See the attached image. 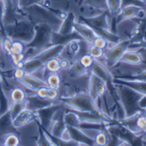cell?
Instances as JSON below:
<instances>
[{
    "label": "cell",
    "instance_id": "cell-1",
    "mask_svg": "<svg viewBox=\"0 0 146 146\" xmlns=\"http://www.w3.org/2000/svg\"><path fill=\"white\" fill-rule=\"evenodd\" d=\"M115 86L118 101L124 110L125 117H130L145 111L139 106V102L144 95L123 85L115 84Z\"/></svg>",
    "mask_w": 146,
    "mask_h": 146
},
{
    "label": "cell",
    "instance_id": "cell-2",
    "mask_svg": "<svg viewBox=\"0 0 146 146\" xmlns=\"http://www.w3.org/2000/svg\"><path fill=\"white\" fill-rule=\"evenodd\" d=\"M5 33L11 40H19L27 44L30 42L35 33V24L27 20L17 21L12 25L4 26Z\"/></svg>",
    "mask_w": 146,
    "mask_h": 146
},
{
    "label": "cell",
    "instance_id": "cell-3",
    "mask_svg": "<svg viewBox=\"0 0 146 146\" xmlns=\"http://www.w3.org/2000/svg\"><path fill=\"white\" fill-rule=\"evenodd\" d=\"M60 101L75 110L89 111L99 115H106L101 110V109L98 108L95 101L89 94L81 93L69 98H62Z\"/></svg>",
    "mask_w": 146,
    "mask_h": 146
},
{
    "label": "cell",
    "instance_id": "cell-4",
    "mask_svg": "<svg viewBox=\"0 0 146 146\" xmlns=\"http://www.w3.org/2000/svg\"><path fill=\"white\" fill-rule=\"evenodd\" d=\"M53 32L52 27L44 22H39L35 24V33L33 39L25 44L26 49L33 50H44L51 46V33Z\"/></svg>",
    "mask_w": 146,
    "mask_h": 146
},
{
    "label": "cell",
    "instance_id": "cell-5",
    "mask_svg": "<svg viewBox=\"0 0 146 146\" xmlns=\"http://www.w3.org/2000/svg\"><path fill=\"white\" fill-rule=\"evenodd\" d=\"M24 9L27 11L28 15H30L32 17L35 18L38 21V23L39 22H44L50 25L52 29L55 27V28L59 29L62 20L57 15L55 11H51L43 5L40 4H33L31 6H28L27 8H24Z\"/></svg>",
    "mask_w": 146,
    "mask_h": 146
},
{
    "label": "cell",
    "instance_id": "cell-6",
    "mask_svg": "<svg viewBox=\"0 0 146 146\" xmlns=\"http://www.w3.org/2000/svg\"><path fill=\"white\" fill-rule=\"evenodd\" d=\"M129 45L130 39H126L115 44L113 47L110 48L106 52H104L106 65L108 67H113L118 62H120L122 55L128 49Z\"/></svg>",
    "mask_w": 146,
    "mask_h": 146
},
{
    "label": "cell",
    "instance_id": "cell-7",
    "mask_svg": "<svg viewBox=\"0 0 146 146\" xmlns=\"http://www.w3.org/2000/svg\"><path fill=\"white\" fill-rule=\"evenodd\" d=\"M61 109H62L61 105L54 104H52L50 106L43 108V109L38 110V111H36L38 118L39 120V122H40V124L42 125V127L44 128L47 129L50 127V122H51L52 119L54 118L55 115Z\"/></svg>",
    "mask_w": 146,
    "mask_h": 146
},
{
    "label": "cell",
    "instance_id": "cell-8",
    "mask_svg": "<svg viewBox=\"0 0 146 146\" xmlns=\"http://www.w3.org/2000/svg\"><path fill=\"white\" fill-rule=\"evenodd\" d=\"M54 104H56L55 100H51L49 98H42L37 95L31 96L27 97L25 99V109L36 112L38 110L50 106Z\"/></svg>",
    "mask_w": 146,
    "mask_h": 146
},
{
    "label": "cell",
    "instance_id": "cell-9",
    "mask_svg": "<svg viewBox=\"0 0 146 146\" xmlns=\"http://www.w3.org/2000/svg\"><path fill=\"white\" fill-rule=\"evenodd\" d=\"M80 22H83L88 26H94L102 28H107L110 29V22H109V16L107 14V11L99 13L96 15L90 16V17H80Z\"/></svg>",
    "mask_w": 146,
    "mask_h": 146
},
{
    "label": "cell",
    "instance_id": "cell-10",
    "mask_svg": "<svg viewBox=\"0 0 146 146\" xmlns=\"http://www.w3.org/2000/svg\"><path fill=\"white\" fill-rule=\"evenodd\" d=\"M145 9L143 7L137 5V4H127L122 6L120 12L118 13L119 15V21L133 19V18H141V14L145 13Z\"/></svg>",
    "mask_w": 146,
    "mask_h": 146
},
{
    "label": "cell",
    "instance_id": "cell-11",
    "mask_svg": "<svg viewBox=\"0 0 146 146\" xmlns=\"http://www.w3.org/2000/svg\"><path fill=\"white\" fill-rule=\"evenodd\" d=\"M67 129L69 133L71 139L77 143L78 145H95L94 139L87 136L85 133H83V130L70 126H67Z\"/></svg>",
    "mask_w": 146,
    "mask_h": 146
},
{
    "label": "cell",
    "instance_id": "cell-12",
    "mask_svg": "<svg viewBox=\"0 0 146 146\" xmlns=\"http://www.w3.org/2000/svg\"><path fill=\"white\" fill-rule=\"evenodd\" d=\"M80 39H83L82 37L75 30L72 33H66V34H62V33H60L58 32L53 31L51 33V38H50V41H51L52 45L62 44V45H65V46L72 41L80 40Z\"/></svg>",
    "mask_w": 146,
    "mask_h": 146
},
{
    "label": "cell",
    "instance_id": "cell-13",
    "mask_svg": "<svg viewBox=\"0 0 146 146\" xmlns=\"http://www.w3.org/2000/svg\"><path fill=\"white\" fill-rule=\"evenodd\" d=\"M15 0H3V25H12L17 21V12Z\"/></svg>",
    "mask_w": 146,
    "mask_h": 146
},
{
    "label": "cell",
    "instance_id": "cell-14",
    "mask_svg": "<svg viewBox=\"0 0 146 146\" xmlns=\"http://www.w3.org/2000/svg\"><path fill=\"white\" fill-rule=\"evenodd\" d=\"M91 70H92V74H95L96 76H98L99 79L103 80L106 85H110L113 83V75L111 74V73L108 70V68L103 65L98 60H94L92 67H91Z\"/></svg>",
    "mask_w": 146,
    "mask_h": 146
},
{
    "label": "cell",
    "instance_id": "cell-15",
    "mask_svg": "<svg viewBox=\"0 0 146 146\" xmlns=\"http://www.w3.org/2000/svg\"><path fill=\"white\" fill-rule=\"evenodd\" d=\"M38 115L37 113L27 109H24L14 120H13V125L14 127L17 129L20 127H22L26 125H27L28 123L32 122V121H35L36 120H38Z\"/></svg>",
    "mask_w": 146,
    "mask_h": 146
},
{
    "label": "cell",
    "instance_id": "cell-16",
    "mask_svg": "<svg viewBox=\"0 0 146 146\" xmlns=\"http://www.w3.org/2000/svg\"><path fill=\"white\" fill-rule=\"evenodd\" d=\"M64 48H65V45H62V44L51 45V46L44 49L41 52H39L38 55H35L33 57L38 58L41 61H43L44 63H45L47 61H49L52 58H56L60 54H62Z\"/></svg>",
    "mask_w": 146,
    "mask_h": 146
},
{
    "label": "cell",
    "instance_id": "cell-17",
    "mask_svg": "<svg viewBox=\"0 0 146 146\" xmlns=\"http://www.w3.org/2000/svg\"><path fill=\"white\" fill-rule=\"evenodd\" d=\"M113 83L120 84L126 86L142 95H146V81L144 80H124V79H118L114 78Z\"/></svg>",
    "mask_w": 146,
    "mask_h": 146
},
{
    "label": "cell",
    "instance_id": "cell-18",
    "mask_svg": "<svg viewBox=\"0 0 146 146\" xmlns=\"http://www.w3.org/2000/svg\"><path fill=\"white\" fill-rule=\"evenodd\" d=\"M18 81L22 84L23 86H25L26 87H27L28 89L32 90V91H37L38 88L45 86V87H49L47 83L38 78H36L33 75H31L30 74H26L22 78H21L20 80H18Z\"/></svg>",
    "mask_w": 146,
    "mask_h": 146
},
{
    "label": "cell",
    "instance_id": "cell-19",
    "mask_svg": "<svg viewBox=\"0 0 146 146\" xmlns=\"http://www.w3.org/2000/svg\"><path fill=\"white\" fill-rule=\"evenodd\" d=\"M74 29L82 37L83 39L87 41L90 44H92L93 40L97 37V34L95 32L86 24L83 22H76L74 23Z\"/></svg>",
    "mask_w": 146,
    "mask_h": 146
},
{
    "label": "cell",
    "instance_id": "cell-20",
    "mask_svg": "<svg viewBox=\"0 0 146 146\" xmlns=\"http://www.w3.org/2000/svg\"><path fill=\"white\" fill-rule=\"evenodd\" d=\"M15 127L13 125V119L10 112L8 110L0 115V134H8L15 132Z\"/></svg>",
    "mask_w": 146,
    "mask_h": 146
},
{
    "label": "cell",
    "instance_id": "cell-21",
    "mask_svg": "<svg viewBox=\"0 0 146 146\" xmlns=\"http://www.w3.org/2000/svg\"><path fill=\"white\" fill-rule=\"evenodd\" d=\"M75 21V15L73 12H68L66 17L62 20V22L58 29V33L66 34L74 31V23Z\"/></svg>",
    "mask_w": 146,
    "mask_h": 146
},
{
    "label": "cell",
    "instance_id": "cell-22",
    "mask_svg": "<svg viewBox=\"0 0 146 146\" xmlns=\"http://www.w3.org/2000/svg\"><path fill=\"white\" fill-rule=\"evenodd\" d=\"M121 62H127L129 64H133V65H139L141 64L144 61L142 56L135 51V50H126L124 52V54L122 55L121 60Z\"/></svg>",
    "mask_w": 146,
    "mask_h": 146
},
{
    "label": "cell",
    "instance_id": "cell-23",
    "mask_svg": "<svg viewBox=\"0 0 146 146\" xmlns=\"http://www.w3.org/2000/svg\"><path fill=\"white\" fill-rule=\"evenodd\" d=\"M44 66V63L43 61L36 57H32L29 60L24 61L23 69L26 72V74H32Z\"/></svg>",
    "mask_w": 146,
    "mask_h": 146
},
{
    "label": "cell",
    "instance_id": "cell-24",
    "mask_svg": "<svg viewBox=\"0 0 146 146\" xmlns=\"http://www.w3.org/2000/svg\"><path fill=\"white\" fill-rule=\"evenodd\" d=\"M98 80H99V78L98 76H96L93 74H91L90 81H89V93L88 94L92 97V98L95 101L96 104H97V101L98 100V98H100V96L98 94Z\"/></svg>",
    "mask_w": 146,
    "mask_h": 146
},
{
    "label": "cell",
    "instance_id": "cell-25",
    "mask_svg": "<svg viewBox=\"0 0 146 146\" xmlns=\"http://www.w3.org/2000/svg\"><path fill=\"white\" fill-rule=\"evenodd\" d=\"M37 125H38V139L37 141V145L38 146H53L52 143L50 141L49 138L46 136L42 125L38 121V120L35 121Z\"/></svg>",
    "mask_w": 146,
    "mask_h": 146
},
{
    "label": "cell",
    "instance_id": "cell-26",
    "mask_svg": "<svg viewBox=\"0 0 146 146\" xmlns=\"http://www.w3.org/2000/svg\"><path fill=\"white\" fill-rule=\"evenodd\" d=\"M110 133L108 132V130H102V131H98V134L96 135L94 141H95V145H100L104 146L107 145H110Z\"/></svg>",
    "mask_w": 146,
    "mask_h": 146
},
{
    "label": "cell",
    "instance_id": "cell-27",
    "mask_svg": "<svg viewBox=\"0 0 146 146\" xmlns=\"http://www.w3.org/2000/svg\"><path fill=\"white\" fill-rule=\"evenodd\" d=\"M63 121L65 122V124L67 126H70V127H78L80 125V119L77 116V115L72 111L69 110L68 112H67L66 114H64L63 115Z\"/></svg>",
    "mask_w": 146,
    "mask_h": 146
},
{
    "label": "cell",
    "instance_id": "cell-28",
    "mask_svg": "<svg viewBox=\"0 0 146 146\" xmlns=\"http://www.w3.org/2000/svg\"><path fill=\"white\" fill-rule=\"evenodd\" d=\"M67 128V125L65 124L64 121H63V118L62 119H60V120H57L52 126V128H51V132L50 133L56 137V138H58V139H61V136L62 134V133L64 132V130Z\"/></svg>",
    "mask_w": 146,
    "mask_h": 146
},
{
    "label": "cell",
    "instance_id": "cell-29",
    "mask_svg": "<svg viewBox=\"0 0 146 146\" xmlns=\"http://www.w3.org/2000/svg\"><path fill=\"white\" fill-rule=\"evenodd\" d=\"M82 5L89 6L102 11H109L106 0H85Z\"/></svg>",
    "mask_w": 146,
    "mask_h": 146
},
{
    "label": "cell",
    "instance_id": "cell-30",
    "mask_svg": "<svg viewBox=\"0 0 146 146\" xmlns=\"http://www.w3.org/2000/svg\"><path fill=\"white\" fill-rule=\"evenodd\" d=\"M9 104L3 88L2 80H1V73H0V115L7 112L9 110Z\"/></svg>",
    "mask_w": 146,
    "mask_h": 146
},
{
    "label": "cell",
    "instance_id": "cell-31",
    "mask_svg": "<svg viewBox=\"0 0 146 146\" xmlns=\"http://www.w3.org/2000/svg\"><path fill=\"white\" fill-rule=\"evenodd\" d=\"M44 68H45V71L49 74L50 73H58L61 70L60 60L57 59V57L52 58L44 63Z\"/></svg>",
    "mask_w": 146,
    "mask_h": 146
},
{
    "label": "cell",
    "instance_id": "cell-32",
    "mask_svg": "<svg viewBox=\"0 0 146 146\" xmlns=\"http://www.w3.org/2000/svg\"><path fill=\"white\" fill-rule=\"evenodd\" d=\"M26 98V92L20 87L14 88L10 92V100L12 102H25Z\"/></svg>",
    "mask_w": 146,
    "mask_h": 146
},
{
    "label": "cell",
    "instance_id": "cell-33",
    "mask_svg": "<svg viewBox=\"0 0 146 146\" xmlns=\"http://www.w3.org/2000/svg\"><path fill=\"white\" fill-rule=\"evenodd\" d=\"M45 82L47 83L49 87L58 89L61 84V78L57 73H50L46 77Z\"/></svg>",
    "mask_w": 146,
    "mask_h": 146
},
{
    "label": "cell",
    "instance_id": "cell-34",
    "mask_svg": "<svg viewBox=\"0 0 146 146\" xmlns=\"http://www.w3.org/2000/svg\"><path fill=\"white\" fill-rule=\"evenodd\" d=\"M25 109V102H12L9 105V111L11 114V117L14 120L23 110Z\"/></svg>",
    "mask_w": 146,
    "mask_h": 146
},
{
    "label": "cell",
    "instance_id": "cell-35",
    "mask_svg": "<svg viewBox=\"0 0 146 146\" xmlns=\"http://www.w3.org/2000/svg\"><path fill=\"white\" fill-rule=\"evenodd\" d=\"M108 10L112 14L119 13L122 8V0H106Z\"/></svg>",
    "mask_w": 146,
    "mask_h": 146
},
{
    "label": "cell",
    "instance_id": "cell-36",
    "mask_svg": "<svg viewBox=\"0 0 146 146\" xmlns=\"http://www.w3.org/2000/svg\"><path fill=\"white\" fill-rule=\"evenodd\" d=\"M20 145V139L15 133H8L3 140L4 146H18Z\"/></svg>",
    "mask_w": 146,
    "mask_h": 146
},
{
    "label": "cell",
    "instance_id": "cell-37",
    "mask_svg": "<svg viewBox=\"0 0 146 146\" xmlns=\"http://www.w3.org/2000/svg\"><path fill=\"white\" fill-rule=\"evenodd\" d=\"M71 71L76 75V76H81V75H84L86 74L87 72V68H85L81 62L79 61V60H76L73 65L71 66Z\"/></svg>",
    "mask_w": 146,
    "mask_h": 146
},
{
    "label": "cell",
    "instance_id": "cell-38",
    "mask_svg": "<svg viewBox=\"0 0 146 146\" xmlns=\"http://www.w3.org/2000/svg\"><path fill=\"white\" fill-rule=\"evenodd\" d=\"M88 54L92 56L94 59L96 60H98L102 57L104 56V50L101 48H98L93 44H91L90 47H89V51H88Z\"/></svg>",
    "mask_w": 146,
    "mask_h": 146
},
{
    "label": "cell",
    "instance_id": "cell-39",
    "mask_svg": "<svg viewBox=\"0 0 146 146\" xmlns=\"http://www.w3.org/2000/svg\"><path fill=\"white\" fill-rule=\"evenodd\" d=\"M137 126L140 133L146 134V112L139 113L137 118Z\"/></svg>",
    "mask_w": 146,
    "mask_h": 146
},
{
    "label": "cell",
    "instance_id": "cell-40",
    "mask_svg": "<svg viewBox=\"0 0 146 146\" xmlns=\"http://www.w3.org/2000/svg\"><path fill=\"white\" fill-rule=\"evenodd\" d=\"M25 48V44L19 40H13L12 41V49L11 54H17V53H23Z\"/></svg>",
    "mask_w": 146,
    "mask_h": 146
},
{
    "label": "cell",
    "instance_id": "cell-41",
    "mask_svg": "<svg viewBox=\"0 0 146 146\" xmlns=\"http://www.w3.org/2000/svg\"><path fill=\"white\" fill-rule=\"evenodd\" d=\"M18 4L20 8H27L28 6L33 5V4H40L44 5V0H19Z\"/></svg>",
    "mask_w": 146,
    "mask_h": 146
},
{
    "label": "cell",
    "instance_id": "cell-42",
    "mask_svg": "<svg viewBox=\"0 0 146 146\" xmlns=\"http://www.w3.org/2000/svg\"><path fill=\"white\" fill-rule=\"evenodd\" d=\"M94 60H95V59H94L92 56H91L88 53L86 54V55H84V56H82L79 59V61L81 62V64H82L85 68H91V67H92V65Z\"/></svg>",
    "mask_w": 146,
    "mask_h": 146
},
{
    "label": "cell",
    "instance_id": "cell-43",
    "mask_svg": "<svg viewBox=\"0 0 146 146\" xmlns=\"http://www.w3.org/2000/svg\"><path fill=\"white\" fill-rule=\"evenodd\" d=\"M2 47L4 50V51L8 54H11V49H12V40L8 36H4L2 38Z\"/></svg>",
    "mask_w": 146,
    "mask_h": 146
},
{
    "label": "cell",
    "instance_id": "cell-44",
    "mask_svg": "<svg viewBox=\"0 0 146 146\" xmlns=\"http://www.w3.org/2000/svg\"><path fill=\"white\" fill-rule=\"evenodd\" d=\"M108 44L109 43H108V41L105 38H104L103 37H100V36H97L95 38V39L93 40V42H92V44H93V45H95V46H97L98 48H101V49L104 50L105 48H107Z\"/></svg>",
    "mask_w": 146,
    "mask_h": 146
},
{
    "label": "cell",
    "instance_id": "cell-45",
    "mask_svg": "<svg viewBox=\"0 0 146 146\" xmlns=\"http://www.w3.org/2000/svg\"><path fill=\"white\" fill-rule=\"evenodd\" d=\"M118 79H124V80H144L146 81V70L144 72L136 74V75H127V76H119L115 77Z\"/></svg>",
    "mask_w": 146,
    "mask_h": 146
},
{
    "label": "cell",
    "instance_id": "cell-46",
    "mask_svg": "<svg viewBox=\"0 0 146 146\" xmlns=\"http://www.w3.org/2000/svg\"><path fill=\"white\" fill-rule=\"evenodd\" d=\"M3 0H0V33L2 34V38L7 36L3 25Z\"/></svg>",
    "mask_w": 146,
    "mask_h": 146
},
{
    "label": "cell",
    "instance_id": "cell-47",
    "mask_svg": "<svg viewBox=\"0 0 146 146\" xmlns=\"http://www.w3.org/2000/svg\"><path fill=\"white\" fill-rule=\"evenodd\" d=\"M25 54L23 53H17V54H10V59L12 63L16 66L17 64H19L20 62L25 61Z\"/></svg>",
    "mask_w": 146,
    "mask_h": 146
},
{
    "label": "cell",
    "instance_id": "cell-48",
    "mask_svg": "<svg viewBox=\"0 0 146 146\" xmlns=\"http://www.w3.org/2000/svg\"><path fill=\"white\" fill-rule=\"evenodd\" d=\"M58 97V91L56 88L49 87L48 88V96L47 98L51 99V100H56Z\"/></svg>",
    "mask_w": 146,
    "mask_h": 146
},
{
    "label": "cell",
    "instance_id": "cell-49",
    "mask_svg": "<svg viewBox=\"0 0 146 146\" xmlns=\"http://www.w3.org/2000/svg\"><path fill=\"white\" fill-rule=\"evenodd\" d=\"M48 88L49 87H45V86H43V87H40L38 88L37 91H36V95L42 98H47V96H48Z\"/></svg>",
    "mask_w": 146,
    "mask_h": 146
},
{
    "label": "cell",
    "instance_id": "cell-50",
    "mask_svg": "<svg viewBox=\"0 0 146 146\" xmlns=\"http://www.w3.org/2000/svg\"><path fill=\"white\" fill-rule=\"evenodd\" d=\"M25 74H26V72L24 71L23 68H16V69L14 73V76L17 80H20L21 78H22Z\"/></svg>",
    "mask_w": 146,
    "mask_h": 146
},
{
    "label": "cell",
    "instance_id": "cell-51",
    "mask_svg": "<svg viewBox=\"0 0 146 146\" xmlns=\"http://www.w3.org/2000/svg\"><path fill=\"white\" fill-rule=\"evenodd\" d=\"M69 66V62L67 59H62L60 60V67L61 69H66Z\"/></svg>",
    "mask_w": 146,
    "mask_h": 146
},
{
    "label": "cell",
    "instance_id": "cell-52",
    "mask_svg": "<svg viewBox=\"0 0 146 146\" xmlns=\"http://www.w3.org/2000/svg\"><path fill=\"white\" fill-rule=\"evenodd\" d=\"M139 106L141 109H143L144 110H146V95L143 96V98H141L140 102H139Z\"/></svg>",
    "mask_w": 146,
    "mask_h": 146
},
{
    "label": "cell",
    "instance_id": "cell-53",
    "mask_svg": "<svg viewBox=\"0 0 146 146\" xmlns=\"http://www.w3.org/2000/svg\"><path fill=\"white\" fill-rule=\"evenodd\" d=\"M84 1H85V0H78V5H79V6H81V5L83 4Z\"/></svg>",
    "mask_w": 146,
    "mask_h": 146
},
{
    "label": "cell",
    "instance_id": "cell-54",
    "mask_svg": "<svg viewBox=\"0 0 146 146\" xmlns=\"http://www.w3.org/2000/svg\"><path fill=\"white\" fill-rule=\"evenodd\" d=\"M142 46H143V47H145V48H146V40L144 42V43H143V44H142Z\"/></svg>",
    "mask_w": 146,
    "mask_h": 146
},
{
    "label": "cell",
    "instance_id": "cell-55",
    "mask_svg": "<svg viewBox=\"0 0 146 146\" xmlns=\"http://www.w3.org/2000/svg\"><path fill=\"white\" fill-rule=\"evenodd\" d=\"M0 40H2V34H1V33H0Z\"/></svg>",
    "mask_w": 146,
    "mask_h": 146
},
{
    "label": "cell",
    "instance_id": "cell-56",
    "mask_svg": "<svg viewBox=\"0 0 146 146\" xmlns=\"http://www.w3.org/2000/svg\"><path fill=\"white\" fill-rule=\"evenodd\" d=\"M17 1H19V0H17Z\"/></svg>",
    "mask_w": 146,
    "mask_h": 146
}]
</instances>
